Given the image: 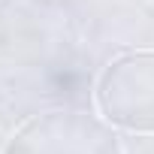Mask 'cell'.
<instances>
[{"mask_svg":"<svg viewBox=\"0 0 154 154\" xmlns=\"http://www.w3.org/2000/svg\"><path fill=\"white\" fill-rule=\"evenodd\" d=\"M3 154H121L109 121L82 109H48L27 118Z\"/></svg>","mask_w":154,"mask_h":154,"instance_id":"cell-1","label":"cell"},{"mask_svg":"<svg viewBox=\"0 0 154 154\" xmlns=\"http://www.w3.org/2000/svg\"><path fill=\"white\" fill-rule=\"evenodd\" d=\"M97 106L112 127L154 133V51H124L97 79Z\"/></svg>","mask_w":154,"mask_h":154,"instance_id":"cell-2","label":"cell"}]
</instances>
